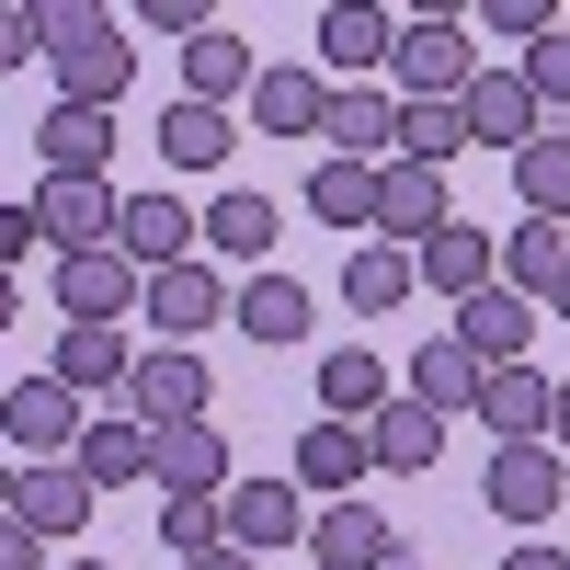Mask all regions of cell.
<instances>
[{
	"instance_id": "cell-1",
	"label": "cell",
	"mask_w": 570,
	"mask_h": 570,
	"mask_svg": "<svg viewBox=\"0 0 570 570\" xmlns=\"http://www.w3.org/2000/svg\"><path fill=\"white\" fill-rule=\"evenodd\" d=\"M46 69H58V104L115 115L126 80H137V46H126L115 12H91V0H46Z\"/></svg>"
},
{
	"instance_id": "cell-2",
	"label": "cell",
	"mask_w": 570,
	"mask_h": 570,
	"mask_svg": "<svg viewBox=\"0 0 570 570\" xmlns=\"http://www.w3.org/2000/svg\"><path fill=\"white\" fill-rule=\"evenodd\" d=\"M389 80H400V104H468V80H480V46H468V23L422 12V23H400Z\"/></svg>"
},
{
	"instance_id": "cell-3",
	"label": "cell",
	"mask_w": 570,
	"mask_h": 570,
	"mask_svg": "<svg viewBox=\"0 0 570 570\" xmlns=\"http://www.w3.org/2000/svg\"><path fill=\"white\" fill-rule=\"evenodd\" d=\"M0 434H12L23 468H58V456H80L91 411H80V389H58V376H12V400H0Z\"/></svg>"
},
{
	"instance_id": "cell-4",
	"label": "cell",
	"mask_w": 570,
	"mask_h": 570,
	"mask_svg": "<svg viewBox=\"0 0 570 570\" xmlns=\"http://www.w3.org/2000/svg\"><path fill=\"white\" fill-rule=\"evenodd\" d=\"M35 228H46V252L58 263H80V252H115V228H126V206H115V183H35Z\"/></svg>"
},
{
	"instance_id": "cell-5",
	"label": "cell",
	"mask_w": 570,
	"mask_h": 570,
	"mask_svg": "<svg viewBox=\"0 0 570 570\" xmlns=\"http://www.w3.org/2000/svg\"><path fill=\"white\" fill-rule=\"evenodd\" d=\"M126 411L149 422V434H171V422H206V354H195V343L137 354V376H126Z\"/></svg>"
},
{
	"instance_id": "cell-6",
	"label": "cell",
	"mask_w": 570,
	"mask_h": 570,
	"mask_svg": "<svg viewBox=\"0 0 570 570\" xmlns=\"http://www.w3.org/2000/svg\"><path fill=\"white\" fill-rule=\"evenodd\" d=\"M491 513H502V525H548V513H559V491H570V456L559 445H491Z\"/></svg>"
},
{
	"instance_id": "cell-7",
	"label": "cell",
	"mask_w": 570,
	"mask_h": 570,
	"mask_svg": "<svg viewBox=\"0 0 570 570\" xmlns=\"http://www.w3.org/2000/svg\"><path fill=\"white\" fill-rule=\"evenodd\" d=\"M468 137L502 149V160H525L537 137H548V104L525 91V69H480V80H468Z\"/></svg>"
},
{
	"instance_id": "cell-8",
	"label": "cell",
	"mask_w": 570,
	"mask_h": 570,
	"mask_svg": "<svg viewBox=\"0 0 570 570\" xmlns=\"http://www.w3.org/2000/svg\"><path fill=\"white\" fill-rule=\"evenodd\" d=\"M537 331H548V308H537V297H513V285H480V297L456 308V343L480 354L491 376H502V365H525V354H537Z\"/></svg>"
},
{
	"instance_id": "cell-9",
	"label": "cell",
	"mask_w": 570,
	"mask_h": 570,
	"mask_svg": "<svg viewBox=\"0 0 570 570\" xmlns=\"http://www.w3.org/2000/svg\"><path fill=\"white\" fill-rule=\"evenodd\" d=\"M320 160H365V171H389L400 160V91H331V126H320Z\"/></svg>"
},
{
	"instance_id": "cell-10",
	"label": "cell",
	"mask_w": 570,
	"mask_h": 570,
	"mask_svg": "<svg viewBox=\"0 0 570 570\" xmlns=\"http://www.w3.org/2000/svg\"><path fill=\"white\" fill-rule=\"evenodd\" d=\"M91 468L80 456H58V468H12V525H35V537H80L91 525Z\"/></svg>"
},
{
	"instance_id": "cell-11",
	"label": "cell",
	"mask_w": 570,
	"mask_h": 570,
	"mask_svg": "<svg viewBox=\"0 0 570 570\" xmlns=\"http://www.w3.org/2000/svg\"><path fill=\"white\" fill-rule=\"evenodd\" d=\"M376 228H389L400 252H422L434 228H456V206H445V171H422V160H389V171H376Z\"/></svg>"
},
{
	"instance_id": "cell-12",
	"label": "cell",
	"mask_w": 570,
	"mask_h": 570,
	"mask_svg": "<svg viewBox=\"0 0 570 570\" xmlns=\"http://www.w3.org/2000/svg\"><path fill=\"white\" fill-rule=\"evenodd\" d=\"M320 513H308V491L297 480H228V548H285V537H308Z\"/></svg>"
},
{
	"instance_id": "cell-13",
	"label": "cell",
	"mask_w": 570,
	"mask_h": 570,
	"mask_svg": "<svg viewBox=\"0 0 570 570\" xmlns=\"http://www.w3.org/2000/svg\"><path fill=\"white\" fill-rule=\"evenodd\" d=\"M46 376H58V389H80V400H91V389H115V400H126L137 343H126L115 320H69V331H58V365H46Z\"/></svg>"
},
{
	"instance_id": "cell-14",
	"label": "cell",
	"mask_w": 570,
	"mask_h": 570,
	"mask_svg": "<svg viewBox=\"0 0 570 570\" xmlns=\"http://www.w3.org/2000/svg\"><path fill=\"white\" fill-rule=\"evenodd\" d=\"M480 422H491V445H548V422H559V376L502 365L491 389H480Z\"/></svg>"
},
{
	"instance_id": "cell-15",
	"label": "cell",
	"mask_w": 570,
	"mask_h": 570,
	"mask_svg": "<svg viewBox=\"0 0 570 570\" xmlns=\"http://www.w3.org/2000/svg\"><path fill=\"white\" fill-rule=\"evenodd\" d=\"M149 320L171 331V343H195V331L240 320V308H228V274L217 263H171V274H149Z\"/></svg>"
},
{
	"instance_id": "cell-16",
	"label": "cell",
	"mask_w": 570,
	"mask_h": 570,
	"mask_svg": "<svg viewBox=\"0 0 570 570\" xmlns=\"http://www.w3.org/2000/svg\"><path fill=\"white\" fill-rule=\"evenodd\" d=\"M308 559H320V570H389V559H400V537H389V513H376V502H320Z\"/></svg>"
},
{
	"instance_id": "cell-17",
	"label": "cell",
	"mask_w": 570,
	"mask_h": 570,
	"mask_svg": "<svg viewBox=\"0 0 570 570\" xmlns=\"http://www.w3.org/2000/svg\"><path fill=\"white\" fill-rule=\"evenodd\" d=\"M137 297H149V274H137L126 252H80V263H58V320H126Z\"/></svg>"
},
{
	"instance_id": "cell-18",
	"label": "cell",
	"mask_w": 570,
	"mask_h": 570,
	"mask_svg": "<svg viewBox=\"0 0 570 570\" xmlns=\"http://www.w3.org/2000/svg\"><path fill=\"white\" fill-rule=\"evenodd\" d=\"M80 468H91V491H137V480H160V434L137 411H104L80 434Z\"/></svg>"
},
{
	"instance_id": "cell-19",
	"label": "cell",
	"mask_w": 570,
	"mask_h": 570,
	"mask_svg": "<svg viewBox=\"0 0 570 570\" xmlns=\"http://www.w3.org/2000/svg\"><path fill=\"white\" fill-rule=\"evenodd\" d=\"M365 468H376L365 422H308V434H297V468H285V480H297V491H320V502H343Z\"/></svg>"
},
{
	"instance_id": "cell-20",
	"label": "cell",
	"mask_w": 570,
	"mask_h": 570,
	"mask_svg": "<svg viewBox=\"0 0 570 570\" xmlns=\"http://www.w3.org/2000/svg\"><path fill=\"white\" fill-rule=\"evenodd\" d=\"M195 240H206V217H183L171 195H137V206H126V228H115V252H126L137 274H171V263H195Z\"/></svg>"
},
{
	"instance_id": "cell-21",
	"label": "cell",
	"mask_w": 570,
	"mask_h": 570,
	"mask_svg": "<svg viewBox=\"0 0 570 570\" xmlns=\"http://www.w3.org/2000/svg\"><path fill=\"white\" fill-rule=\"evenodd\" d=\"M411 263H422V285H445L456 308L480 297V285H502V240H491V228H468V217H456V228H434Z\"/></svg>"
},
{
	"instance_id": "cell-22",
	"label": "cell",
	"mask_w": 570,
	"mask_h": 570,
	"mask_svg": "<svg viewBox=\"0 0 570 570\" xmlns=\"http://www.w3.org/2000/svg\"><path fill=\"white\" fill-rule=\"evenodd\" d=\"M365 445H376V468H389V480H422V468H434V456H445V411H422V400L400 389L389 411H376V422H365Z\"/></svg>"
},
{
	"instance_id": "cell-23",
	"label": "cell",
	"mask_w": 570,
	"mask_h": 570,
	"mask_svg": "<svg viewBox=\"0 0 570 570\" xmlns=\"http://www.w3.org/2000/svg\"><path fill=\"white\" fill-rule=\"evenodd\" d=\"M35 149H46V183H104V160H115V115L58 104V115L35 126Z\"/></svg>"
},
{
	"instance_id": "cell-24",
	"label": "cell",
	"mask_w": 570,
	"mask_h": 570,
	"mask_svg": "<svg viewBox=\"0 0 570 570\" xmlns=\"http://www.w3.org/2000/svg\"><path fill=\"white\" fill-rule=\"evenodd\" d=\"M217 491H228L217 422H171V434H160V502H217Z\"/></svg>"
},
{
	"instance_id": "cell-25",
	"label": "cell",
	"mask_w": 570,
	"mask_h": 570,
	"mask_svg": "<svg viewBox=\"0 0 570 570\" xmlns=\"http://www.w3.org/2000/svg\"><path fill=\"white\" fill-rule=\"evenodd\" d=\"M228 91H263V69H252L240 23H217V35H195V46H183V104H217V115H228Z\"/></svg>"
},
{
	"instance_id": "cell-26",
	"label": "cell",
	"mask_w": 570,
	"mask_h": 570,
	"mask_svg": "<svg viewBox=\"0 0 570 570\" xmlns=\"http://www.w3.org/2000/svg\"><path fill=\"white\" fill-rule=\"evenodd\" d=\"M480 389H491V365L456 343V331H434V343L411 354V400L422 411H480Z\"/></svg>"
},
{
	"instance_id": "cell-27",
	"label": "cell",
	"mask_w": 570,
	"mask_h": 570,
	"mask_svg": "<svg viewBox=\"0 0 570 570\" xmlns=\"http://www.w3.org/2000/svg\"><path fill=\"white\" fill-rule=\"evenodd\" d=\"M274 240H285V228H274V195H252V183L206 206V252H217V263H252V274H263V263H274Z\"/></svg>"
},
{
	"instance_id": "cell-28",
	"label": "cell",
	"mask_w": 570,
	"mask_h": 570,
	"mask_svg": "<svg viewBox=\"0 0 570 570\" xmlns=\"http://www.w3.org/2000/svg\"><path fill=\"white\" fill-rule=\"evenodd\" d=\"M400 58V23L365 12V0H331L320 12V69H389Z\"/></svg>"
},
{
	"instance_id": "cell-29",
	"label": "cell",
	"mask_w": 570,
	"mask_h": 570,
	"mask_svg": "<svg viewBox=\"0 0 570 570\" xmlns=\"http://www.w3.org/2000/svg\"><path fill=\"white\" fill-rule=\"evenodd\" d=\"M376 411H389V365H376L365 343L320 354V422H376Z\"/></svg>"
},
{
	"instance_id": "cell-30",
	"label": "cell",
	"mask_w": 570,
	"mask_h": 570,
	"mask_svg": "<svg viewBox=\"0 0 570 570\" xmlns=\"http://www.w3.org/2000/svg\"><path fill=\"white\" fill-rule=\"evenodd\" d=\"M570 274V228L559 217H525V228H502V285H513V297H537L548 308V285Z\"/></svg>"
},
{
	"instance_id": "cell-31",
	"label": "cell",
	"mask_w": 570,
	"mask_h": 570,
	"mask_svg": "<svg viewBox=\"0 0 570 570\" xmlns=\"http://www.w3.org/2000/svg\"><path fill=\"white\" fill-rule=\"evenodd\" d=\"M252 126H263V137H308V126H331V91H320V69H263V91H252Z\"/></svg>"
},
{
	"instance_id": "cell-32",
	"label": "cell",
	"mask_w": 570,
	"mask_h": 570,
	"mask_svg": "<svg viewBox=\"0 0 570 570\" xmlns=\"http://www.w3.org/2000/svg\"><path fill=\"white\" fill-rule=\"evenodd\" d=\"M411 274H422V263H411L400 240H365V252L343 263V308H365V320H389V308L411 297Z\"/></svg>"
},
{
	"instance_id": "cell-33",
	"label": "cell",
	"mask_w": 570,
	"mask_h": 570,
	"mask_svg": "<svg viewBox=\"0 0 570 570\" xmlns=\"http://www.w3.org/2000/svg\"><path fill=\"white\" fill-rule=\"evenodd\" d=\"M240 331H252V343H308V285L252 274V285H240Z\"/></svg>"
},
{
	"instance_id": "cell-34",
	"label": "cell",
	"mask_w": 570,
	"mask_h": 570,
	"mask_svg": "<svg viewBox=\"0 0 570 570\" xmlns=\"http://www.w3.org/2000/svg\"><path fill=\"white\" fill-rule=\"evenodd\" d=\"M456 149H480V137H468V104H400V160L445 171Z\"/></svg>"
},
{
	"instance_id": "cell-35",
	"label": "cell",
	"mask_w": 570,
	"mask_h": 570,
	"mask_svg": "<svg viewBox=\"0 0 570 570\" xmlns=\"http://www.w3.org/2000/svg\"><path fill=\"white\" fill-rule=\"evenodd\" d=\"M160 160H171V171H217V160H228V115H217V104H171V115H160Z\"/></svg>"
},
{
	"instance_id": "cell-36",
	"label": "cell",
	"mask_w": 570,
	"mask_h": 570,
	"mask_svg": "<svg viewBox=\"0 0 570 570\" xmlns=\"http://www.w3.org/2000/svg\"><path fill=\"white\" fill-rule=\"evenodd\" d=\"M308 206H320V228H376V171L365 160H320L308 171Z\"/></svg>"
},
{
	"instance_id": "cell-37",
	"label": "cell",
	"mask_w": 570,
	"mask_h": 570,
	"mask_svg": "<svg viewBox=\"0 0 570 570\" xmlns=\"http://www.w3.org/2000/svg\"><path fill=\"white\" fill-rule=\"evenodd\" d=\"M513 195H525V217H570V137H537L513 160Z\"/></svg>"
},
{
	"instance_id": "cell-38",
	"label": "cell",
	"mask_w": 570,
	"mask_h": 570,
	"mask_svg": "<svg viewBox=\"0 0 570 570\" xmlns=\"http://www.w3.org/2000/svg\"><path fill=\"white\" fill-rule=\"evenodd\" d=\"M480 23H491L502 46H525V58H537V46L559 35V0H491V12H480Z\"/></svg>"
},
{
	"instance_id": "cell-39",
	"label": "cell",
	"mask_w": 570,
	"mask_h": 570,
	"mask_svg": "<svg viewBox=\"0 0 570 570\" xmlns=\"http://www.w3.org/2000/svg\"><path fill=\"white\" fill-rule=\"evenodd\" d=\"M513 69H525V91H537L548 115H570V23H559V35L537 46V58H513Z\"/></svg>"
},
{
	"instance_id": "cell-40",
	"label": "cell",
	"mask_w": 570,
	"mask_h": 570,
	"mask_svg": "<svg viewBox=\"0 0 570 570\" xmlns=\"http://www.w3.org/2000/svg\"><path fill=\"white\" fill-rule=\"evenodd\" d=\"M137 23H149V35H183V46H195V35H217L228 12H206V0H149Z\"/></svg>"
},
{
	"instance_id": "cell-41",
	"label": "cell",
	"mask_w": 570,
	"mask_h": 570,
	"mask_svg": "<svg viewBox=\"0 0 570 570\" xmlns=\"http://www.w3.org/2000/svg\"><path fill=\"white\" fill-rule=\"evenodd\" d=\"M0 58H12V69L46 58V12H35V0H23V12H0Z\"/></svg>"
},
{
	"instance_id": "cell-42",
	"label": "cell",
	"mask_w": 570,
	"mask_h": 570,
	"mask_svg": "<svg viewBox=\"0 0 570 570\" xmlns=\"http://www.w3.org/2000/svg\"><path fill=\"white\" fill-rule=\"evenodd\" d=\"M0 570H46V537H35V525H12V537H0Z\"/></svg>"
},
{
	"instance_id": "cell-43",
	"label": "cell",
	"mask_w": 570,
	"mask_h": 570,
	"mask_svg": "<svg viewBox=\"0 0 570 570\" xmlns=\"http://www.w3.org/2000/svg\"><path fill=\"white\" fill-rule=\"evenodd\" d=\"M502 570H570V548H548V537H525V548H513Z\"/></svg>"
},
{
	"instance_id": "cell-44",
	"label": "cell",
	"mask_w": 570,
	"mask_h": 570,
	"mask_svg": "<svg viewBox=\"0 0 570 570\" xmlns=\"http://www.w3.org/2000/svg\"><path fill=\"white\" fill-rule=\"evenodd\" d=\"M183 570H263L252 548H206V559H183Z\"/></svg>"
},
{
	"instance_id": "cell-45",
	"label": "cell",
	"mask_w": 570,
	"mask_h": 570,
	"mask_svg": "<svg viewBox=\"0 0 570 570\" xmlns=\"http://www.w3.org/2000/svg\"><path fill=\"white\" fill-rule=\"evenodd\" d=\"M548 445H559V456H570V376H559V422H548Z\"/></svg>"
},
{
	"instance_id": "cell-46",
	"label": "cell",
	"mask_w": 570,
	"mask_h": 570,
	"mask_svg": "<svg viewBox=\"0 0 570 570\" xmlns=\"http://www.w3.org/2000/svg\"><path fill=\"white\" fill-rule=\"evenodd\" d=\"M548 320H570V274H559V285H548Z\"/></svg>"
},
{
	"instance_id": "cell-47",
	"label": "cell",
	"mask_w": 570,
	"mask_h": 570,
	"mask_svg": "<svg viewBox=\"0 0 570 570\" xmlns=\"http://www.w3.org/2000/svg\"><path fill=\"white\" fill-rule=\"evenodd\" d=\"M69 570H104V559H69Z\"/></svg>"
},
{
	"instance_id": "cell-48",
	"label": "cell",
	"mask_w": 570,
	"mask_h": 570,
	"mask_svg": "<svg viewBox=\"0 0 570 570\" xmlns=\"http://www.w3.org/2000/svg\"><path fill=\"white\" fill-rule=\"evenodd\" d=\"M389 570H422V559H389Z\"/></svg>"
}]
</instances>
